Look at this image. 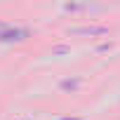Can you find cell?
Wrapping results in <instances>:
<instances>
[{"label": "cell", "instance_id": "277c9868", "mask_svg": "<svg viewBox=\"0 0 120 120\" xmlns=\"http://www.w3.org/2000/svg\"><path fill=\"white\" fill-rule=\"evenodd\" d=\"M61 120H82V118H61Z\"/></svg>", "mask_w": 120, "mask_h": 120}, {"label": "cell", "instance_id": "3957f363", "mask_svg": "<svg viewBox=\"0 0 120 120\" xmlns=\"http://www.w3.org/2000/svg\"><path fill=\"white\" fill-rule=\"evenodd\" d=\"M80 85V80H64L61 82V90H75Z\"/></svg>", "mask_w": 120, "mask_h": 120}, {"label": "cell", "instance_id": "6da1fadb", "mask_svg": "<svg viewBox=\"0 0 120 120\" xmlns=\"http://www.w3.org/2000/svg\"><path fill=\"white\" fill-rule=\"evenodd\" d=\"M28 31L26 28H3L0 31V42H14V40H26Z\"/></svg>", "mask_w": 120, "mask_h": 120}, {"label": "cell", "instance_id": "7a4b0ae2", "mask_svg": "<svg viewBox=\"0 0 120 120\" xmlns=\"http://www.w3.org/2000/svg\"><path fill=\"white\" fill-rule=\"evenodd\" d=\"M73 35H104L106 33V28H75V31H71Z\"/></svg>", "mask_w": 120, "mask_h": 120}]
</instances>
